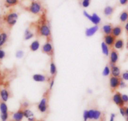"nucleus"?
Returning a JSON list of instances; mask_svg holds the SVG:
<instances>
[{
	"label": "nucleus",
	"instance_id": "obj_36",
	"mask_svg": "<svg viewBox=\"0 0 128 121\" xmlns=\"http://www.w3.org/2000/svg\"><path fill=\"white\" fill-rule=\"evenodd\" d=\"M122 99L124 104H128V95L126 94L122 95Z\"/></svg>",
	"mask_w": 128,
	"mask_h": 121
},
{
	"label": "nucleus",
	"instance_id": "obj_12",
	"mask_svg": "<svg viewBox=\"0 0 128 121\" xmlns=\"http://www.w3.org/2000/svg\"><path fill=\"white\" fill-rule=\"evenodd\" d=\"M23 108H20L17 112H14L13 114V120L14 121H22L23 117H24V113H23Z\"/></svg>",
	"mask_w": 128,
	"mask_h": 121
},
{
	"label": "nucleus",
	"instance_id": "obj_50",
	"mask_svg": "<svg viewBox=\"0 0 128 121\" xmlns=\"http://www.w3.org/2000/svg\"><path fill=\"white\" fill-rule=\"evenodd\" d=\"M10 121H14V120H10Z\"/></svg>",
	"mask_w": 128,
	"mask_h": 121
},
{
	"label": "nucleus",
	"instance_id": "obj_23",
	"mask_svg": "<svg viewBox=\"0 0 128 121\" xmlns=\"http://www.w3.org/2000/svg\"><path fill=\"white\" fill-rule=\"evenodd\" d=\"M90 20L92 22L94 25H98V24H99L100 22V18L96 14V13H93V14L91 15V18L90 19Z\"/></svg>",
	"mask_w": 128,
	"mask_h": 121
},
{
	"label": "nucleus",
	"instance_id": "obj_4",
	"mask_svg": "<svg viewBox=\"0 0 128 121\" xmlns=\"http://www.w3.org/2000/svg\"><path fill=\"white\" fill-rule=\"evenodd\" d=\"M48 99H49V90L48 92H46L44 94V97L40 101V103L38 105V109L42 112L45 113L47 111L48 108Z\"/></svg>",
	"mask_w": 128,
	"mask_h": 121
},
{
	"label": "nucleus",
	"instance_id": "obj_33",
	"mask_svg": "<svg viewBox=\"0 0 128 121\" xmlns=\"http://www.w3.org/2000/svg\"><path fill=\"white\" fill-rule=\"evenodd\" d=\"M5 55V52L2 49V47H0V63L2 62V60L4 59Z\"/></svg>",
	"mask_w": 128,
	"mask_h": 121
},
{
	"label": "nucleus",
	"instance_id": "obj_15",
	"mask_svg": "<svg viewBox=\"0 0 128 121\" xmlns=\"http://www.w3.org/2000/svg\"><path fill=\"white\" fill-rule=\"evenodd\" d=\"M110 73H111V76H116V77H120L121 73H120V68L116 65H114L113 66H111Z\"/></svg>",
	"mask_w": 128,
	"mask_h": 121
},
{
	"label": "nucleus",
	"instance_id": "obj_37",
	"mask_svg": "<svg viewBox=\"0 0 128 121\" xmlns=\"http://www.w3.org/2000/svg\"><path fill=\"white\" fill-rule=\"evenodd\" d=\"M23 55H24V52L22 50H18L16 54V56L18 58H22L23 56Z\"/></svg>",
	"mask_w": 128,
	"mask_h": 121
},
{
	"label": "nucleus",
	"instance_id": "obj_40",
	"mask_svg": "<svg viewBox=\"0 0 128 121\" xmlns=\"http://www.w3.org/2000/svg\"><path fill=\"white\" fill-rule=\"evenodd\" d=\"M119 87L121 88H124L126 87V83L124 81V80H120V85H119Z\"/></svg>",
	"mask_w": 128,
	"mask_h": 121
},
{
	"label": "nucleus",
	"instance_id": "obj_25",
	"mask_svg": "<svg viewBox=\"0 0 128 121\" xmlns=\"http://www.w3.org/2000/svg\"><path fill=\"white\" fill-rule=\"evenodd\" d=\"M114 11V8L113 7H110V6H108L106 7L104 10V14L105 15L106 17H110L112 15Z\"/></svg>",
	"mask_w": 128,
	"mask_h": 121
},
{
	"label": "nucleus",
	"instance_id": "obj_9",
	"mask_svg": "<svg viewBox=\"0 0 128 121\" xmlns=\"http://www.w3.org/2000/svg\"><path fill=\"white\" fill-rule=\"evenodd\" d=\"M116 38L112 35V34L109 35H105L104 36V42L109 46V47L112 48L114 46V44L115 43Z\"/></svg>",
	"mask_w": 128,
	"mask_h": 121
},
{
	"label": "nucleus",
	"instance_id": "obj_10",
	"mask_svg": "<svg viewBox=\"0 0 128 121\" xmlns=\"http://www.w3.org/2000/svg\"><path fill=\"white\" fill-rule=\"evenodd\" d=\"M10 96V92L6 88H0V100L6 102L8 101Z\"/></svg>",
	"mask_w": 128,
	"mask_h": 121
},
{
	"label": "nucleus",
	"instance_id": "obj_28",
	"mask_svg": "<svg viewBox=\"0 0 128 121\" xmlns=\"http://www.w3.org/2000/svg\"><path fill=\"white\" fill-rule=\"evenodd\" d=\"M23 113H24V117H26V118H30L31 117H34V113L29 109H26L23 110Z\"/></svg>",
	"mask_w": 128,
	"mask_h": 121
},
{
	"label": "nucleus",
	"instance_id": "obj_5",
	"mask_svg": "<svg viewBox=\"0 0 128 121\" xmlns=\"http://www.w3.org/2000/svg\"><path fill=\"white\" fill-rule=\"evenodd\" d=\"M42 51L44 54H46V55H49L51 57H53L54 55V49L52 44L51 40H46L45 44H44L42 47Z\"/></svg>",
	"mask_w": 128,
	"mask_h": 121
},
{
	"label": "nucleus",
	"instance_id": "obj_41",
	"mask_svg": "<svg viewBox=\"0 0 128 121\" xmlns=\"http://www.w3.org/2000/svg\"><path fill=\"white\" fill-rule=\"evenodd\" d=\"M54 78H55L52 77L51 80L49 81H50V82H49V83H50V90H52V88L53 86H54Z\"/></svg>",
	"mask_w": 128,
	"mask_h": 121
},
{
	"label": "nucleus",
	"instance_id": "obj_45",
	"mask_svg": "<svg viewBox=\"0 0 128 121\" xmlns=\"http://www.w3.org/2000/svg\"><path fill=\"white\" fill-rule=\"evenodd\" d=\"M115 117H116L115 113H111V115H110V121H114V118H115Z\"/></svg>",
	"mask_w": 128,
	"mask_h": 121
},
{
	"label": "nucleus",
	"instance_id": "obj_34",
	"mask_svg": "<svg viewBox=\"0 0 128 121\" xmlns=\"http://www.w3.org/2000/svg\"><path fill=\"white\" fill-rule=\"evenodd\" d=\"M121 79L124 81H128V71H125L122 74Z\"/></svg>",
	"mask_w": 128,
	"mask_h": 121
},
{
	"label": "nucleus",
	"instance_id": "obj_35",
	"mask_svg": "<svg viewBox=\"0 0 128 121\" xmlns=\"http://www.w3.org/2000/svg\"><path fill=\"white\" fill-rule=\"evenodd\" d=\"M90 5V0H83L82 2V7L84 8H87Z\"/></svg>",
	"mask_w": 128,
	"mask_h": 121
},
{
	"label": "nucleus",
	"instance_id": "obj_22",
	"mask_svg": "<svg viewBox=\"0 0 128 121\" xmlns=\"http://www.w3.org/2000/svg\"><path fill=\"white\" fill-rule=\"evenodd\" d=\"M39 47H40V43H39L38 40H37L33 42L30 45V49L31 51L33 52H35L38 50Z\"/></svg>",
	"mask_w": 128,
	"mask_h": 121
},
{
	"label": "nucleus",
	"instance_id": "obj_24",
	"mask_svg": "<svg viewBox=\"0 0 128 121\" xmlns=\"http://www.w3.org/2000/svg\"><path fill=\"white\" fill-rule=\"evenodd\" d=\"M0 111L1 113H4L8 112V106L5 102H3L2 100H0Z\"/></svg>",
	"mask_w": 128,
	"mask_h": 121
},
{
	"label": "nucleus",
	"instance_id": "obj_46",
	"mask_svg": "<svg viewBox=\"0 0 128 121\" xmlns=\"http://www.w3.org/2000/svg\"><path fill=\"white\" fill-rule=\"evenodd\" d=\"M125 110H126V116L128 115V107H126Z\"/></svg>",
	"mask_w": 128,
	"mask_h": 121
},
{
	"label": "nucleus",
	"instance_id": "obj_18",
	"mask_svg": "<svg viewBox=\"0 0 128 121\" xmlns=\"http://www.w3.org/2000/svg\"><path fill=\"white\" fill-rule=\"evenodd\" d=\"M50 74L52 75V77L55 78L57 73V70H56V65H55V63H54V60H53V57H52L51 63H50Z\"/></svg>",
	"mask_w": 128,
	"mask_h": 121
},
{
	"label": "nucleus",
	"instance_id": "obj_20",
	"mask_svg": "<svg viewBox=\"0 0 128 121\" xmlns=\"http://www.w3.org/2000/svg\"><path fill=\"white\" fill-rule=\"evenodd\" d=\"M33 80L36 82H44L46 80V77L41 74H36L33 76Z\"/></svg>",
	"mask_w": 128,
	"mask_h": 121
},
{
	"label": "nucleus",
	"instance_id": "obj_47",
	"mask_svg": "<svg viewBox=\"0 0 128 121\" xmlns=\"http://www.w3.org/2000/svg\"><path fill=\"white\" fill-rule=\"evenodd\" d=\"M126 48L128 49V42H127V44H126Z\"/></svg>",
	"mask_w": 128,
	"mask_h": 121
},
{
	"label": "nucleus",
	"instance_id": "obj_30",
	"mask_svg": "<svg viewBox=\"0 0 128 121\" xmlns=\"http://www.w3.org/2000/svg\"><path fill=\"white\" fill-rule=\"evenodd\" d=\"M110 73V70L109 68V67L108 66H106L105 68H104V70H103V72H102V75L103 76H109Z\"/></svg>",
	"mask_w": 128,
	"mask_h": 121
},
{
	"label": "nucleus",
	"instance_id": "obj_38",
	"mask_svg": "<svg viewBox=\"0 0 128 121\" xmlns=\"http://www.w3.org/2000/svg\"><path fill=\"white\" fill-rule=\"evenodd\" d=\"M28 105H29V103H28V102H23V103H22L20 108H23V109H26V108L28 107Z\"/></svg>",
	"mask_w": 128,
	"mask_h": 121
},
{
	"label": "nucleus",
	"instance_id": "obj_3",
	"mask_svg": "<svg viewBox=\"0 0 128 121\" xmlns=\"http://www.w3.org/2000/svg\"><path fill=\"white\" fill-rule=\"evenodd\" d=\"M18 18V13L14 12L13 10H11L4 15H3V22L9 29H11L16 23L17 19Z\"/></svg>",
	"mask_w": 128,
	"mask_h": 121
},
{
	"label": "nucleus",
	"instance_id": "obj_1",
	"mask_svg": "<svg viewBox=\"0 0 128 121\" xmlns=\"http://www.w3.org/2000/svg\"><path fill=\"white\" fill-rule=\"evenodd\" d=\"M35 28L36 35L45 37L46 38V40H52L51 30L44 12L40 15V18L38 21L35 23Z\"/></svg>",
	"mask_w": 128,
	"mask_h": 121
},
{
	"label": "nucleus",
	"instance_id": "obj_2",
	"mask_svg": "<svg viewBox=\"0 0 128 121\" xmlns=\"http://www.w3.org/2000/svg\"><path fill=\"white\" fill-rule=\"evenodd\" d=\"M23 8L35 15H41L44 12L42 3L40 0H32L29 5L24 7Z\"/></svg>",
	"mask_w": 128,
	"mask_h": 121
},
{
	"label": "nucleus",
	"instance_id": "obj_48",
	"mask_svg": "<svg viewBox=\"0 0 128 121\" xmlns=\"http://www.w3.org/2000/svg\"><path fill=\"white\" fill-rule=\"evenodd\" d=\"M126 121H128V115L126 116Z\"/></svg>",
	"mask_w": 128,
	"mask_h": 121
},
{
	"label": "nucleus",
	"instance_id": "obj_26",
	"mask_svg": "<svg viewBox=\"0 0 128 121\" xmlns=\"http://www.w3.org/2000/svg\"><path fill=\"white\" fill-rule=\"evenodd\" d=\"M101 47L102 50V53L106 56H108L109 55V46L106 44L104 42H103L101 44Z\"/></svg>",
	"mask_w": 128,
	"mask_h": 121
},
{
	"label": "nucleus",
	"instance_id": "obj_39",
	"mask_svg": "<svg viewBox=\"0 0 128 121\" xmlns=\"http://www.w3.org/2000/svg\"><path fill=\"white\" fill-rule=\"evenodd\" d=\"M119 108H120V109H119V110H120V114H121L123 116V117H124V116H126V110H125L126 107L124 106V107H119Z\"/></svg>",
	"mask_w": 128,
	"mask_h": 121
},
{
	"label": "nucleus",
	"instance_id": "obj_11",
	"mask_svg": "<svg viewBox=\"0 0 128 121\" xmlns=\"http://www.w3.org/2000/svg\"><path fill=\"white\" fill-rule=\"evenodd\" d=\"M8 39V35L4 30L0 28V47H2Z\"/></svg>",
	"mask_w": 128,
	"mask_h": 121
},
{
	"label": "nucleus",
	"instance_id": "obj_7",
	"mask_svg": "<svg viewBox=\"0 0 128 121\" xmlns=\"http://www.w3.org/2000/svg\"><path fill=\"white\" fill-rule=\"evenodd\" d=\"M119 59V53L118 50L115 49L114 48L112 49L111 51L110 52V66H113L114 65H116L117 62Z\"/></svg>",
	"mask_w": 128,
	"mask_h": 121
},
{
	"label": "nucleus",
	"instance_id": "obj_16",
	"mask_svg": "<svg viewBox=\"0 0 128 121\" xmlns=\"http://www.w3.org/2000/svg\"><path fill=\"white\" fill-rule=\"evenodd\" d=\"M99 30V27L98 25H95L91 28H87L86 31V35L87 37H91L93 35H94L98 30Z\"/></svg>",
	"mask_w": 128,
	"mask_h": 121
},
{
	"label": "nucleus",
	"instance_id": "obj_44",
	"mask_svg": "<svg viewBox=\"0 0 128 121\" xmlns=\"http://www.w3.org/2000/svg\"><path fill=\"white\" fill-rule=\"evenodd\" d=\"M124 28H125V30H126V34L128 35V22L126 23L125 26H124Z\"/></svg>",
	"mask_w": 128,
	"mask_h": 121
},
{
	"label": "nucleus",
	"instance_id": "obj_43",
	"mask_svg": "<svg viewBox=\"0 0 128 121\" xmlns=\"http://www.w3.org/2000/svg\"><path fill=\"white\" fill-rule=\"evenodd\" d=\"M119 3L121 5H126L128 3V0H119Z\"/></svg>",
	"mask_w": 128,
	"mask_h": 121
},
{
	"label": "nucleus",
	"instance_id": "obj_13",
	"mask_svg": "<svg viewBox=\"0 0 128 121\" xmlns=\"http://www.w3.org/2000/svg\"><path fill=\"white\" fill-rule=\"evenodd\" d=\"M122 33V27L121 25H116L112 28V35H114L116 38L119 37Z\"/></svg>",
	"mask_w": 128,
	"mask_h": 121
},
{
	"label": "nucleus",
	"instance_id": "obj_19",
	"mask_svg": "<svg viewBox=\"0 0 128 121\" xmlns=\"http://www.w3.org/2000/svg\"><path fill=\"white\" fill-rule=\"evenodd\" d=\"M119 20L121 23H124L128 22V11L124 10L119 15Z\"/></svg>",
	"mask_w": 128,
	"mask_h": 121
},
{
	"label": "nucleus",
	"instance_id": "obj_27",
	"mask_svg": "<svg viewBox=\"0 0 128 121\" xmlns=\"http://www.w3.org/2000/svg\"><path fill=\"white\" fill-rule=\"evenodd\" d=\"M34 34L31 31V30L30 28H28L25 30L24 32V39L25 40H30L32 38L34 37Z\"/></svg>",
	"mask_w": 128,
	"mask_h": 121
},
{
	"label": "nucleus",
	"instance_id": "obj_32",
	"mask_svg": "<svg viewBox=\"0 0 128 121\" xmlns=\"http://www.w3.org/2000/svg\"><path fill=\"white\" fill-rule=\"evenodd\" d=\"M8 112L4 113H1V118L2 121H6L8 118Z\"/></svg>",
	"mask_w": 128,
	"mask_h": 121
},
{
	"label": "nucleus",
	"instance_id": "obj_17",
	"mask_svg": "<svg viewBox=\"0 0 128 121\" xmlns=\"http://www.w3.org/2000/svg\"><path fill=\"white\" fill-rule=\"evenodd\" d=\"M19 3V0H4V6L6 8L14 7Z\"/></svg>",
	"mask_w": 128,
	"mask_h": 121
},
{
	"label": "nucleus",
	"instance_id": "obj_49",
	"mask_svg": "<svg viewBox=\"0 0 128 121\" xmlns=\"http://www.w3.org/2000/svg\"><path fill=\"white\" fill-rule=\"evenodd\" d=\"M33 121H44V120H38L35 119V120H33Z\"/></svg>",
	"mask_w": 128,
	"mask_h": 121
},
{
	"label": "nucleus",
	"instance_id": "obj_6",
	"mask_svg": "<svg viewBox=\"0 0 128 121\" xmlns=\"http://www.w3.org/2000/svg\"><path fill=\"white\" fill-rule=\"evenodd\" d=\"M121 78L116 77V76H111L109 79V86H110V91L112 92H115L116 90L119 87Z\"/></svg>",
	"mask_w": 128,
	"mask_h": 121
},
{
	"label": "nucleus",
	"instance_id": "obj_31",
	"mask_svg": "<svg viewBox=\"0 0 128 121\" xmlns=\"http://www.w3.org/2000/svg\"><path fill=\"white\" fill-rule=\"evenodd\" d=\"M94 110L93 109H90L89 110H87L88 119L90 120L94 119Z\"/></svg>",
	"mask_w": 128,
	"mask_h": 121
},
{
	"label": "nucleus",
	"instance_id": "obj_14",
	"mask_svg": "<svg viewBox=\"0 0 128 121\" xmlns=\"http://www.w3.org/2000/svg\"><path fill=\"white\" fill-rule=\"evenodd\" d=\"M114 48L116 50H122L124 47V42L123 39H118L116 40L115 43L114 44Z\"/></svg>",
	"mask_w": 128,
	"mask_h": 121
},
{
	"label": "nucleus",
	"instance_id": "obj_21",
	"mask_svg": "<svg viewBox=\"0 0 128 121\" xmlns=\"http://www.w3.org/2000/svg\"><path fill=\"white\" fill-rule=\"evenodd\" d=\"M112 25L111 24H107L103 26L102 32L105 35H109L112 34Z\"/></svg>",
	"mask_w": 128,
	"mask_h": 121
},
{
	"label": "nucleus",
	"instance_id": "obj_29",
	"mask_svg": "<svg viewBox=\"0 0 128 121\" xmlns=\"http://www.w3.org/2000/svg\"><path fill=\"white\" fill-rule=\"evenodd\" d=\"M100 115H101V112H100V111L98 110H94V119H99L100 117Z\"/></svg>",
	"mask_w": 128,
	"mask_h": 121
},
{
	"label": "nucleus",
	"instance_id": "obj_42",
	"mask_svg": "<svg viewBox=\"0 0 128 121\" xmlns=\"http://www.w3.org/2000/svg\"><path fill=\"white\" fill-rule=\"evenodd\" d=\"M83 117H84V121H87V120L88 119V113H87V110H85L84 112Z\"/></svg>",
	"mask_w": 128,
	"mask_h": 121
},
{
	"label": "nucleus",
	"instance_id": "obj_8",
	"mask_svg": "<svg viewBox=\"0 0 128 121\" xmlns=\"http://www.w3.org/2000/svg\"><path fill=\"white\" fill-rule=\"evenodd\" d=\"M112 101L116 105L118 106L119 107H122L124 106V103L122 99V95L119 92H117L114 93V95L112 97Z\"/></svg>",
	"mask_w": 128,
	"mask_h": 121
}]
</instances>
